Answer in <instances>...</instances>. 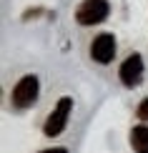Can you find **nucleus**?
Segmentation results:
<instances>
[{"label":"nucleus","instance_id":"39448f33","mask_svg":"<svg viewBox=\"0 0 148 153\" xmlns=\"http://www.w3.org/2000/svg\"><path fill=\"white\" fill-rule=\"evenodd\" d=\"M115 55V38L111 33H100L98 38H93L91 43V58L100 65H108Z\"/></svg>","mask_w":148,"mask_h":153},{"label":"nucleus","instance_id":"7ed1b4c3","mask_svg":"<svg viewBox=\"0 0 148 153\" xmlns=\"http://www.w3.org/2000/svg\"><path fill=\"white\" fill-rule=\"evenodd\" d=\"M35 98H38V75L28 73V75H23V78L15 83V88H13V105L23 111V108L33 105Z\"/></svg>","mask_w":148,"mask_h":153},{"label":"nucleus","instance_id":"423d86ee","mask_svg":"<svg viewBox=\"0 0 148 153\" xmlns=\"http://www.w3.org/2000/svg\"><path fill=\"white\" fill-rule=\"evenodd\" d=\"M131 146L136 153H148V126H136L131 131Z\"/></svg>","mask_w":148,"mask_h":153},{"label":"nucleus","instance_id":"f03ea898","mask_svg":"<svg viewBox=\"0 0 148 153\" xmlns=\"http://www.w3.org/2000/svg\"><path fill=\"white\" fill-rule=\"evenodd\" d=\"M108 13H111L108 0H83L75 10V20L80 25H98L108 18Z\"/></svg>","mask_w":148,"mask_h":153},{"label":"nucleus","instance_id":"20e7f679","mask_svg":"<svg viewBox=\"0 0 148 153\" xmlns=\"http://www.w3.org/2000/svg\"><path fill=\"white\" fill-rule=\"evenodd\" d=\"M120 83H123L126 88H136L141 80H143V58H141V53H131L128 58L123 60V65H120Z\"/></svg>","mask_w":148,"mask_h":153},{"label":"nucleus","instance_id":"f257e3e1","mask_svg":"<svg viewBox=\"0 0 148 153\" xmlns=\"http://www.w3.org/2000/svg\"><path fill=\"white\" fill-rule=\"evenodd\" d=\"M70 111H73V98L63 95V98L58 100V105L50 111V116H48V120H45V126H43V133H45L48 138L60 136V133L65 131V123H68Z\"/></svg>","mask_w":148,"mask_h":153},{"label":"nucleus","instance_id":"0eeeda50","mask_svg":"<svg viewBox=\"0 0 148 153\" xmlns=\"http://www.w3.org/2000/svg\"><path fill=\"white\" fill-rule=\"evenodd\" d=\"M138 118H141V120H148V98L141 100V105H138Z\"/></svg>","mask_w":148,"mask_h":153},{"label":"nucleus","instance_id":"6e6552de","mask_svg":"<svg viewBox=\"0 0 148 153\" xmlns=\"http://www.w3.org/2000/svg\"><path fill=\"white\" fill-rule=\"evenodd\" d=\"M40 153H68L65 148H45V151H40Z\"/></svg>","mask_w":148,"mask_h":153}]
</instances>
